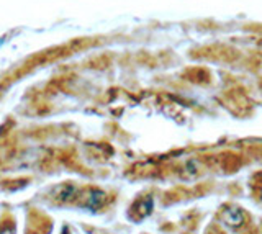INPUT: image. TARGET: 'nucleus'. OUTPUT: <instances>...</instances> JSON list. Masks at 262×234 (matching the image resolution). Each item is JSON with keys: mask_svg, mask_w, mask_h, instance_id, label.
I'll return each instance as SVG.
<instances>
[{"mask_svg": "<svg viewBox=\"0 0 262 234\" xmlns=\"http://www.w3.org/2000/svg\"><path fill=\"white\" fill-rule=\"evenodd\" d=\"M190 58L233 64L241 58V53L237 51L236 48L228 46V44H208V46H202L190 51Z\"/></svg>", "mask_w": 262, "mask_h": 234, "instance_id": "obj_1", "label": "nucleus"}, {"mask_svg": "<svg viewBox=\"0 0 262 234\" xmlns=\"http://www.w3.org/2000/svg\"><path fill=\"white\" fill-rule=\"evenodd\" d=\"M185 77H187V80H190V82H195V84H208L211 79L210 71L202 66L188 67L185 71Z\"/></svg>", "mask_w": 262, "mask_h": 234, "instance_id": "obj_2", "label": "nucleus"}, {"mask_svg": "<svg viewBox=\"0 0 262 234\" xmlns=\"http://www.w3.org/2000/svg\"><path fill=\"white\" fill-rule=\"evenodd\" d=\"M259 87H260V88H262V79H260V80H259Z\"/></svg>", "mask_w": 262, "mask_h": 234, "instance_id": "obj_3", "label": "nucleus"}]
</instances>
